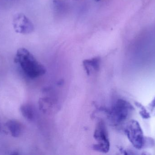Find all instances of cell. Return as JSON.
Returning a JSON list of instances; mask_svg holds the SVG:
<instances>
[{
  "label": "cell",
  "instance_id": "obj_9",
  "mask_svg": "<svg viewBox=\"0 0 155 155\" xmlns=\"http://www.w3.org/2000/svg\"><path fill=\"white\" fill-rule=\"evenodd\" d=\"M135 105L137 107L139 108L140 115L143 119H148L151 118L150 113L147 111L145 107L142 104L138 102H136Z\"/></svg>",
  "mask_w": 155,
  "mask_h": 155
},
{
  "label": "cell",
  "instance_id": "obj_8",
  "mask_svg": "<svg viewBox=\"0 0 155 155\" xmlns=\"http://www.w3.org/2000/svg\"><path fill=\"white\" fill-rule=\"evenodd\" d=\"M23 116L29 121H32L35 117V112L31 106L29 104L22 105L20 108Z\"/></svg>",
  "mask_w": 155,
  "mask_h": 155
},
{
  "label": "cell",
  "instance_id": "obj_10",
  "mask_svg": "<svg viewBox=\"0 0 155 155\" xmlns=\"http://www.w3.org/2000/svg\"><path fill=\"white\" fill-rule=\"evenodd\" d=\"M148 110L150 111V114H152L153 115H155V96L153 99L150 102V103L147 106Z\"/></svg>",
  "mask_w": 155,
  "mask_h": 155
},
{
  "label": "cell",
  "instance_id": "obj_1",
  "mask_svg": "<svg viewBox=\"0 0 155 155\" xmlns=\"http://www.w3.org/2000/svg\"><path fill=\"white\" fill-rule=\"evenodd\" d=\"M14 60L20 65L25 74L31 79L38 78L46 72L45 67L25 48L17 50Z\"/></svg>",
  "mask_w": 155,
  "mask_h": 155
},
{
  "label": "cell",
  "instance_id": "obj_4",
  "mask_svg": "<svg viewBox=\"0 0 155 155\" xmlns=\"http://www.w3.org/2000/svg\"><path fill=\"white\" fill-rule=\"evenodd\" d=\"M94 137L96 142L93 145L94 150L102 153H107L109 151L110 143L108 133L105 124L102 120L97 124Z\"/></svg>",
  "mask_w": 155,
  "mask_h": 155
},
{
  "label": "cell",
  "instance_id": "obj_2",
  "mask_svg": "<svg viewBox=\"0 0 155 155\" xmlns=\"http://www.w3.org/2000/svg\"><path fill=\"white\" fill-rule=\"evenodd\" d=\"M134 110L133 106L126 100H117L107 110V113L111 122L115 125L124 123Z\"/></svg>",
  "mask_w": 155,
  "mask_h": 155
},
{
  "label": "cell",
  "instance_id": "obj_11",
  "mask_svg": "<svg viewBox=\"0 0 155 155\" xmlns=\"http://www.w3.org/2000/svg\"><path fill=\"white\" fill-rule=\"evenodd\" d=\"M96 1H97V2H98V1H100V0H96Z\"/></svg>",
  "mask_w": 155,
  "mask_h": 155
},
{
  "label": "cell",
  "instance_id": "obj_5",
  "mask_svg": "<svg viewBox=\"0 0 155 155\" xmlns=\"http://www.w3.org/2000/svg\"><path fill=\"white\" fill-rule=\"evenodd\" d=\"M12 23L14 29L18 33L29 34L34 30V26L31 21L23 13L15 15Z\"/></svg>",
  "mask_w": 155,
  "mask_h": 155
},
{
  "label": "cell",
  "instance_id": "obj_3",
  "mask_svg": "<svg viewBox=\"0 0 155 155\" xmlns=\"http://www.w3.org/2000/svg\"><path fill=\"white\" fill-rule=\"evenodd\" d=\"M124 132L129 142L136 149L141 150L146 146L147 137L145 136L137 121L134 120L129 121L125 128Z\"/></svg>",
  "mask_w": 155,
  "mask_h": 155
},
{
  "label": "cell",
  "instance_id": "obj_7",
  "mask_svg": "<svg viewBox=\"0 0 155 155\" xmlns=\"http://www.w3.org/2000/svg\"><path fill=\"white\" fill-rule=\"evenodd\" d=\"M6 126L13 137H18L21 135L22 127L19 122L15 120H9L6 123Z\"/></svg>",
  "mask_w": 155,
  "mask_h": 155
},
{
  "label": "cell",
  "instance_id": "obj_6",
  "mask_svg": "<svg viewBox=\"0 0 155 155\" xmlns=\"http://www.w3.org/2000/svg\"><path fill=\"white\" fill-rule=\"evenodd\" d=\"M100 61L99 57L86 59L83 61V66L87 75H90L92 73L97 72L99 70Z\"/></svg>",
  "mask_w": 155,
  "mask_h": 155
},
{
  "label": "cell",
  "instance_id": "obj_12",
  "mask_svg": "<svg viewBox=\"0 0 155 155\" xmlns=\"http://www.w3.org/2000/svg\"><path fill=\"white\" fill-rule=\"evenodd\" d=\"M0 128H1V127H0Z\"/></svg>",
  "mask_w": 155,
  "mask_h": 155
}]
</instances>
